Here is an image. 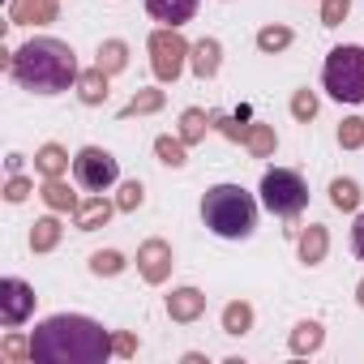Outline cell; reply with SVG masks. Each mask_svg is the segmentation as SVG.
Instances as JSON below:
<instances>
[{
    "label": "cell",
    "mask_w": 364,
    "mask_h": 364,
    "mask_svg": "<svg viewBox=\"0 0 364 364\" xmlns=\"http://www.w3.org/2000/svg\"><path fill=\"white\" fill-rule=\"evenodd\" d=\"M31 351L39 364H103L116 347L99 321L82 313H56L43 326H35Z\"/></svg>",
    "instance_id": "obj_1"
},
{
    "label": "cell",
    "mask_w": 364,
    "mask_h": 364,
    "mask_svg": "<svg viewBox=\"0 0 364 364\" xmlns=\"http://www.w3.org/2000/svg\"><path fill=\"white\" fill-rule=\"evenodd\" d=\"M9 73L31 95H60V90L77 86V77H82L73 48L60 43V39H31V43H22L9 56Z\"/></svg>",
    "instance_id": "obj_2"
},
{
    "label": "cell",
    "mask_w": 364,
    "mask_h": 364,
    "mask_svg": "<svg viewBox=\"0 0 364 364\" xmlns=\"http://www.w3.org/2000/svg\"><path fill=\"white\" fill-rule=\"evenodd\" d=\"M202 219L223 240H245L257 228V202L240 185H215L202 198Z\"/></svg>",
    "instance_id": "obj_3"
},
{
    "label": "cell",
    "mask_w": 364,
    "mask_h": 364,
    "mask_svg": "<svg viewBox=\"0 0 364 364\" xmlns=\"http://www.w3.org/2000/svg\"><path fill=\"white\" fill-rule=\"evenodd\" d=\"M321 82H326V90H330L338 103H364V48H360V43L334 48V52L326 56Z\"/></svg>",
    "instance_id": "obj_4"
},
{
    "label": "cell",
    "mask_w": 364,
    "mask_h": 364,
    "mask_svg": "<svg viewBox=\"0 0 364 364\" xmlns=\"http://www.w3.org/2000/svg\"><path fill=\"white\" fill-rule=\"evenodd\" d=\"M262 206L279 219H291L309 206V185L300 180V171L291 167H270L262 176Z\"/></svg>",
    "instance_id": "obj_5"
},
{
    "label": "cell",
    "mask_w": 364,
    "mask_h": 364,
    "mask_svg": "<svg viewBox=\"0 0 364 364\" xmlns=\"http://www.w3.org/2000/svg\"><path fill=\"white\" fill-rule=\"evenodd\" d=\"M73 176H77L82 189L107 193L116 180H120V163H116L112 150H103V146H82V150L73 154Z\"/></svg>",
    "instance_id": "obj_6"
},
{
    "label": "cell",
    "mask_w": 364,
    "mask_h": 364,
    "mask_svg": "<svg viewBox=\"0 0 364 364\" xmlns=\"http://www.w3.org/2000/svg\"><path fill=\"white\" fill-rule=\"evenodd\" d=\"M189 52H193V48L180 39L176 26L154 31V35H150V69H154V77H159V82H176L180 73H185V65H189Z\"/></svg>",
    "instance_id": "obj_7"
},
{
    "label": "cell",
    "mask_w": 364,
    "mask_h": 364,
    "mask_svg": "<svg viewBox=\"0 0 364 364\" xmlns=\"http://www.w3.org/2000/svg\"><path fill=\"white\" fill-rule=\"evenodd\" d=\"M35 287L31 283H22V279H5L0 283V321H5L9 330L14 326H22L31 313H35Z\"/></svg>",
    "instance_id": "obj_8"
},
{
    "label": "cell",
    "mask_w": 364,
    "mask_h": 364,
    "mask_svg": "<svg viewBox=\"0 0 364 364\" xmlns=\"http://www.w3.org/2000/svg\"><path fill=\"white\" fill-rule=\"evenodd\" d=\"M171 266H176V257H171V245H167V240H146V245L137 249V270H141L146 283H154V287L167 283Z\"/></svg>",
    "instance_id": "obj_9"
},
{
    "label": "cell",
    "mask_w": 364,
    "mask_h": 364,
    "mask_svg": "<svg viewBox=\"0 0 364 364\" xmlns=\"http://www.w3.org/2000/svg\"><path fill=\"white\" fill-rule=\"evenodd\" d=\"M14 26H48L56 22V0H9Z\"/></svg>",
    "instance_id": "obj_10"
},
{
    "label": "cell",
    "mask_w": 364,
    "mask_h": 364,
    "mask_svg": "<svg viewBox=\"0 0 364 364\" xmlns=\"http://www.w3.org/2000/svg\"><path fill=\"white\" fill-rule=\"evenodd\" d=\"M202 313H206V296L198 287H176L167 296V317L171 321H198Z\"/></svg>",
    "instance_id": "obj_11"
},
{
    "label": "cell",
    "mask_w": 364,
    "mask_h": 364,
    "mask_svg": "<svg viewBox=\"0 0 364 364\" xmlns=\"http://www.w3.org/2000/svg\"><path fill=\"white\" fill-rule=\"evenodd\" d=\"M146 14L163 26H185L193 14H198V0H146Z\"/></svg>",
    "instance_id": "obj_12"
},
{
    "label": "cell",
    "mask_w": 364,
    "mask_h": 364,
    "mask_svg": "<svg viewBox=\"0 0 364 364\" xmlns=\"http://www.w3.org/2000/svg\"><path fill=\"white\" fill-rule=\"evenodd\" d=\"M112 210H116V202H107L103 193H95V198H86V202H77V210H73V219H77V228H82V232H99V228H107V219H112Z\"/></svg>",
    "instance_id": "obj_13"
},
{
    "label": "cell",
    "mask_w": 364,
    "mask_h": 364,
    "mask_svg": "<svg viewBox=\"0 0 364 364\" xmlns=\"http://www.w3.org/2000/svg\"><path fill=\"white\" fill-rule=\"evenodd\" d=\"M219 56H223L219 39H202V43H193V52H189V69L206 82V77H215V73H219Z\"/></svg>",
    "instance_id": "obj_14"
},
{
    "label": "cell",
    "mask_w": 364,
    "mask_h": 364,
    "mask_svg": "<svg viewBox=\"0 0 364 364\" xmlns=\"http://www.w3.org/2000/svg\"><path fill=\"white\" fill-rule=\"evenodd\" d=\"M326 249H330V232L321 223H309L304 236H300V262L304 266H321L326 262Z\"/></svg>",
    "instance_id": "obj_15"
},
{
    "label": "cell",
    "mask_w": 364,
    "mask_h": 364,
    "mask_svg": "<svg viewBox=\"0 0 364 364\" xmlns=\"http://www.w3.org/2000/svg\"><path fill=\"white\" fill-rule=\"evenodd\" d=\"M107 77H112V73H103L99 65H95V69H86V73L77 77V99H82L86 107H99V103L107 99Z\"/></svg>",
    "instance_id": "obj_16"
},
{
    "label": "cell",
    "mask_w": 364,
    "mask_h": 364,
    "mask_svg": "<svg viewBox=\"0 0 364 364\" xmlns=\"http://www.w3.org/2000/svg\"><path fill=\"white\" fill-rule=\"evenodd\" d=\"M39 198H43L52 210H77V193L65 185V176H48L43 189H39Z\"/></svg>",
    "instance_id": "obj_17"
},
{
    "label": "cell",
    "mask_w": 364,
    "mask_h": 364,
    "mask_svg": "<svg viewBox=\"0 0 364 364\" xmlns=\"http://www.w3.org/2000/svg\"><path fill=\"white\" fill-rule=\"evenodd\" d=\"M215 120L202 112V107H185V112H180V137H185L189 146H198L202 137H206V129H210Z\"/></svg>",
    "instance_id": "obj_18"
},
{
    "label": "cell",
    "mask_w": 364,
    "mask_h": 364,
    "mask_svg": "<svg viewBox=\"0 0 364 364\" xmlns=\"http://www.w3.org/2000/svg\"><path fill=\"white\" fill-rule=\"evenodd\" d=\"M35 167H39L43 176H65V171H69V150H65V146H56V141H48V146H39Z\"/></svg>",
    "instance_id": "obj_19"
},
{
    "label": "cell",
    "mask_w": 364,
    "mask_h": 364,
    "mask_svg": "<svg viewBox=\"0 0 364 364\" xmlns=\"http://www.w3.org/2000/svg\"><path fill=\"white\" fill-rule=\"evenodd\" d=\"M60 232H65V228H60V219H52V215H48V219H39V223L31 228V249H35V253H52V249L60 245Z\"/></svg>",
    "instance_id": "obj_20"
},
{
    "label": "cell",
    "mask_w": 364,
    "mask_h": 364,
    "mask_svg": "<svg viewBox=\"0 0 364 364\" xmlns=\"http://www.w3.org/2000/svg\"><path fill=\"white\" fill-rule=\"evenodd\" d=\"M223 330L228 334H249L253 330V304H245V300H232V304H223Z\"/></svg>",
    "instance_id": "obj_21"
},
{
    "label": "cell",
    "mask_w": 364,
    "mask_h": 364,
    "mask_svg": "<svg viewBox=\"0 0 364 364\" xmlns=\"http://www.w3.org/2000/svg\"><path fill=\"white\" fill-rule=\"evenodd\" d=\"M321 338H326V330H321L317 321H300V326L291 330V351H296V355H313V351L321 347Z\"/></svg>",
    "instance_id": "obj_22"
},
{
    "label": "cell",
    "mask_w": 364,
    "mask_h": 364,
    "mask_svg": "<svg viewBox=\"0 0 364 364\" xmlns=\"http://www.w3.org/2000/svg\"><path fill=\"white\" fill-rule=\"evenodd\" d=\"M330 202H334V210H360V185L347 176L330 180Z\"/></svg>",
    "instance_id": "obj_23"
},
{
    "label": "cell",
    "mask_w": 364,
    "mask_h": 364,
    "mask_svg": "<svg viewBox=\"0 0 364 364\" xmlns=\"http://www.w3.org/2000/svg\"><path fill=\"white\" fill-rule=\"evenodd\" d=\"M103 73H120L124 65H129V48L120 43V39H107V43H99V60H95Z\"/></svg>",
    "instance_id": "obj_24"
},
{
    "label": "cell",
    "mask_w": 364,
    "mask_h": 364,
    "mask_svg": "<svg viewBox=\"0 0 364 364\" xmlns=\"http://www.w3.org/2000/svg\"><path fill=\"white\" fill-rule=\"evenodd\" d=\"M185 137H159L154 141V154H159V163H167V167H185L189 163V154H185Z\"/></svg>",
    "instance_id": "obj_25"
},
{
    "label": "cell",
    "mask_w": 364,
    "mask_h": 364,
    "mask_svg": "<svg viewBox=\"0 0 364 364\" xmlns=\"http://www.w3.org/2000/svg\"><path fill=\"white\" fill-rule=\"evenodd\" d=\"M245 146H249L253 159H270V154H274V129H270V124H249Z\"/></svg>",
    "instance_id": "obj_26"
},
{
    "label": "cell",
    "mask_w": 364,
    "mask_h": 364,
    "mask_svg": "<svg viewBox=\"0 0 364 364\" xmlns=\"http://www.w3.org/2000/svg\"><path fill=\"white\" fill-rule=\"evenodd\" d=\"M163 107V90H137L124 107H120V116H150V112H159Z\"/></svg>",
    "instance_id": "obj_27"
},
{
    "label": "cell",
    "mask_w": 364,
    "mask_h": 364,
    "mask_svg": "<svg viewBox=\"0 0 364 364\" xmlns=\"http://www.w3.org/2000/svg\"><path fill=\"white\" fill-rule=\"evenodd\" d=\"M120 270H124V257H120L116 249H99V253H90V274L112 279V274H120Z\"/></svg>",
    "instance_id": "obj_28"
},
{
    "label": "cell",
    "mask_w": 364,
    "mask_h": 364,
    "mask_svg": "<svg viewBox=\"0 0 364 364\" xmlns=\"http://www.w3.org/2000/svg\"><path fill=\"white\" fill-rule=\"evenodd\" d=\"M287 43H291V31L287 26H262L257 31V48L262 52H283Z\"/></svg>",
    "instance_id": "obj_29"
},
{
    "label": "cell",
    "mask_w": 364,
    "mask_h": 364,
    "mask_svg": "<svg viewBox=\"0 0 364 364\" xmlns=\"http://www.w3.org/2000/svg\"><path fill=\"white\" fill-rule=\"evenodd\" d=\"M338 146H343V150H360V146H364V120H360V116H347V120L338 124Z\"/></svg>",
    "instance_id": "obj_30"
},
{
    "label": "cell",
    "mask_w": 364,
    "mask_h": 364,
    "mask_svg": "<svg viewBox=\"0 0 364 364\" xmlns=\"http://www.w3.org/2000/svg\"><path fill=\"white\" fill-rule=\"evenodd\" d=\"M146 202V189H141V180H124V185H120V193H116V210H137Z\"/></svg>",
    "instance_id": "obj_31"
},
{
    "label": "cell",
    "mask_w": 364,
    "mask_h": 364,
    "mask_svg": "<svg viewBox=\"0 0 364 364\" xmlns=\"http://www.w3.org/2000/svg\"><path fill=\"white\" fill-rule=\"evenodd\" d=\"M0 351H5V360H14V364H22V360H35V351H31V343H26L22 334H5Z\"/></svg>",
    "instance_id": "obj_32"
},
{
    "label": "cell",
    "mask_w": 364,
    "mask_h": 364,
    "mask_svg": "<svg viewBox=\"0 0 364 364\" xmlns=\"http://www.w3.org/2000/svg\"><path fill=\"white\" fill-rule=\"evenodd\" d=\"M291 116L309 124V120L317 116V95H313V90H296V95H291Z\"/></svg>",
    "instance_id": "obj_33"
},
{
    "label": "cell",
    "mask_w": 364,
    "mask_h": 364,
    "mask_svg": "<svg viewBox=\"0 0 364 364\" xmlns=\"http://www.w3.org/2000/svg\"><path fill=\"white\" fill-rule=\"evenodd\" d=\"M351 14V0H321V26H343Z\"/></svg>",
    "instance_id": "obj_34"
},
{
    "label": "cell",
    "mask_w": 364,
    "mask_h": 364,
    "mask_svg": "<svg viewBox=\"0 0 364 364\" xmlns=\"http://www.w3.org/2000/svg\"><path fill=\"white\" fill-rule=\"evenodd\" d=\"M31 189H35V185H31L26 176H9V185H5V198H9V202H26V198H31Z\"/></svg>",
    "instance_id": "obj_35"
},
{
    "label": "cell",
    "mask_w": 364,
    "mask_h": 364,
    "mask_svg": "<svg viewBox=\"0 0 364 364\" xmlns=\"http://www.w3.org/2000/svg\"><path fill=\"white\" fill-rule=\"evenodd\" d=\"M112 347H116V355H137V338L129 330H116L112 334Z\"/></svg>",
    "instance_id": "obj_36"
},
{
    "label": "cell",
    "mask_w": 364,
    "mask_h": 364,
    "mask_svg": "<svg viewBox=\"0 0 364 364\" xmlns=\"http://www.w3.org/2000/svg\"><path fill=\"white\" fill-rule=\"evenodd\" d=\"M351 249H355V257H364V210L355 215V228H351Z\"/></svg>",
    "instance_id": "obj_37"
},
{
    "label": "cell",
    "mask_w": 364,
    "mask_h": 364,
    "mask_svg": "<svg viewBox=\"0 0 364 364\" xmlns=\"http://www.w3.org/2000/svg\"><path fill=\"white\" fill-rule=\"evenodd\" d=\"M355 300H360V309H364V279H360V287H355Z\"/></svg>",
    "instance_id": "obj_38"
}]
</instances>
